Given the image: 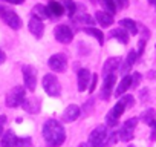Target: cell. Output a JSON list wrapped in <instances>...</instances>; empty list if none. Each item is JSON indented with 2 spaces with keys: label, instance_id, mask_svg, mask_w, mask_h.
Masks as SVG:
<instances>
[{
  "label": "cell",
  "instance_id": "obj_17",
  "mask_svg": "<svg viewBox=\"0 0 156 147\" xmlns=\"http://www.w3.org/2000/svg\"><path fill=\"white\" fill-rule=\"evenodd\" d=\"M22 106H23L25 110L29 112V113H38V112H40V100H37L35 97L26 98V100L23 101Z\"/></svg>",
  "mask_w": 156,
  "mask_h": 147
},
{
  "label": "cell",
  "instance_id": "obj_8",
  "mask_svg": "<svg viewBox=\"0 0 156 147\" xmlns=\"http://www.w3.org/2000/svg\"><path fill=\"white\" fill-rule=\"evenodd\" d=\"M54 35H55L57 41H60V43H63V45L70 43L72 38H73L72 29H70L67 25H58V26L54 29Z\"/></svg>",
  "mask_w": 156,
  "mask_h": 147
},
{
  "label": "cell",
  "instance_id": "obj_7",
  "mask_svg": "<svg viewBox=\"0 0 156 147\" xmlns=\"http://www.w3.org/2000/svg\"><path fill=\"white\" fill-rule=\"evenodd\" d=\"M48 64L54 72H64L67 67V57L64 54H54L52 57H49Z\"/></svg>",
  "mask_w": 156,
  "mask_h": 147
},
{
  "label": "cell",
  "instance_id": "obj_23",
  "mask_svg": "<svg viewBox=\"0 0 156 147\" xmlns=\"http://www.w3.org/2000/svg\"><path fill=\"white\" fill-rule=\"evenodd\" d=\"M119 25H121V28L122 29H126L129 34H136L138 32V25L132 20V19H122L121 22H119Z\"/></svg>",
  "mask_w": 156,
  "mask_h": 147
},
{
  "label": "cell",
  "instance_id": "obj_24",
  "mask_svg": "<svg viewBox=\"0 0 156 147\" xmlns=\"http://www.w3.org/2000/svg\"><path fill=\"white\" fill-rule=\"evenodd\" d=\"M84 32H86V34H89V35H92V37H95V38L98 40V43H100V45H103V43H104V35H103V32H101L100 29L89 26V28H84Z\"/></svg>",
  "mask_w": 156,
  "mask_h": 147
},
{
  "label": "cell",
  "instance_id": "obj_28",
  "mask_svg": "<svg viewBox=\"0 0 156 147\" xmlns=\"http://www.w3.org/2000/svg\"><path fill=\"white\" fill-rule=\"evenodd\" d=\"M75 22H80V23H87V25H94V20L90 16L87 14H80V16H76V17H72Z\"/></svg>",
  "mask_w": 156,
  "mask_h": 147
},
{
  "label": "cell",
  "instance_id": "obj_31",
  "mask_svg": "<svg viewBox=\"0 0 156 147\" xmlns=\"http://www.w3.org/2000/svg\"><path fill=\"white\" fill-rule=\"evenodd\" d=\"M16 147H32V141H31V138H28V136H26V138H19Z\"/></svg>",
  "mask_w": 156,
  "mask_h": 147
},
{
  "label": "cell",
  "instance_id": "obj_18",
  "mask_svg": "<svg viewBox=\"0 0 156 147\" xmlns=\"http://www.w3.org/2000/svg\"><path fill=\"white\" fill-rule=\"evenodd\" d=\"M17 139V135L12 130H8L2 135V147H16Z\"/></svg>",
  "mask_w": 156,
  "mask_h": 147
},
{
  "label": "cell",
  "instance_id": "obj_6",
  "mask_svg": "<svg viewBox=\"0 0 156 147\" xmlns=\"http://www.w3.org/2000/svg\"><path fill=\"white\" fill-rule=\"evenodd\" d=\"M136 124H138V118H130V120H127V121L122 124L121 130L118 132L119 139H121V141H124V142L130 141V139L133 138V132H135Z\"/></svg>",
  "mask_w": 156,
  "mask_h": 147
},
{
  "label": "cell",
  "instance_id": "obj_22",
  "mask_svg": "<svg viewBox=\"0 0 156 147\" xmlns=\"http://www.w3.org/2000/svg\"><path fill=\"white\" fill-rule=\"evenodd\" d=\"M32 14H34V17L35 19H38V20H44V19H48L49 17V11H48V8L44 6V5H35L34 8H32Z\"/></svg>",
  "mask_w": 156,
  "mask_h": 147
},
{
  "label": "cell",
  "instance_id": "obj_10",
  "mask_svg": "<svg viewBox=\"0 0 156 147\" xmlns=\"http://www.w3.org/2000/svg\"><path fill=\"white\" fill-rule=\"evenodd\" d=\"M2 17H3L5 23H6L9 28H12V29H20V28H22V19H20L14 11H11V9H5V8H3Z\"/></svg>",
  "mask_w": 156,
  "mask_h": 147
},
{
  "label": "cell",
  "instance_id": "obj_39",
  "mask_svg": "<svg viewBox=\"0 0 156 147\" xmlns=\"http://www.w3.org/2000/svg\"><path fill=\"white\" fill-rule=\"evenodd\" d=\"M5 58H6V55H5V52L0 49V64H2L3 61H5Z\"/></svg>",
  "mask_w": 156,
  "mask_h": 147
},
{
  "label": "cell",
  "instance_id": "obj_13",
  "mask_svg": "<svg viewBox=\"0 0 156 147\" xmlns=\"http://www.w3.org/2000/svg\"><path fill=\"white\" fill-rule=\"evenodd\" d=\"M119 63H121V58H118V57H110V58L106 60V63L103 66V75H104V78L112 75V74L119 67Z\"/></svg>",
  "mask_w": 156,
  "mask_h": 147
},
{
  "label": "cell",
  "instance_id": "obj_15",
  "mask_svg": "<svg viewBox=\"0 0 156 147\" xmlns=\"http://www.w3.org/2000/svg\"><path fill=\"white\" fill-rule=\"evenodd\" d=\"M28 28H29V31H31L32 35H35L37 38H41V35H43V32H44V25H43L41 20L32 17V19L29 20V23H28Z\"/></svg>",
  "mask_w": 156,
  "mask_h": 147
},
{
  "label": "cell",
  "instance_id": "obj_2",
  "mask_svg": "<svg viewBox=\"0 0 156 147\" xmlns=\"http://www.w3.org/2000/svg\"><path fill=\"white\" fill-rule=\"evenodd\" d=\"M43 89L49 97H60L61 95L60 81L54 74H46V75L43 77Z\"/></svg>",
  "mask_w": 156,
  "mask_h": 147
},
{
  "label": "cell",
  "instance_id": "obj_29",
  "mask_svg": "<svg viewBox=\"0 0 156 147\" xmlns=\"http://www.w3.org/2000/svg\"><path fill=\"white\" fill-rule=\"evenodd\" d=\"M101 2H103L104 8H106L110 14H115V11H116V3H115V0H101Z\"/></svg>",
  "mask_w": 156,
  "mask_h": 147
},
{
  "label": "cell",
  "instance_id": "obj_19",
  "mask_svg": "<svg viewBox=\"0 0 156 147\" xmlns=\"http://www.w3.org/2000/svg\"><path fill=\"white\" fill-rule=\"evenodd\" d=\"M48 11H49V16H54V17H61L66 11H64V6L55 0H51L49 5H48Z\"/></svg>",
  "mask_w": 156,
  "mask_h": 147
},
{
  "label": "cell",
  "instance_id": "obj_34",
  "mask_svg": "<svg viewBox=\"0 0 156 147\" xmlns=\"http://www.w3.org/2000/svg\"><path fill=\"white\" fill-rule=\"evenodd\" d=\"M139 80H141V75H139L138 72H135L133 75H132V88L138 86V84H139Z\"/></svg>",
  "mask_w": 156,
  "mask_h": 147
},
{
  "label": "cell",
  "instance_id": "obj_37",
  "mask_svg": "<svg viewBox=\"0 0 156 147\" xmlns=\"http://www.w3.org/2000/svg\"><path fill=\"white\" fill-rule=\"evenodd\" d=\"M115 3H118L119 8H126L129 2H127V0H115Z\"/></svg>",
  "mask_w": 156,
  "mask_h": 147
},
{
  "label": "cell",
  "instance_id": "obj_16",
  "mask_svg": "<svg viewBox=\"0 0 156 147\" xmlns=\"http://www.w3.org/2000/svg\"><path fill=\"white\" fill-rule=\"evenodd\" d=\"M95 19H97L98 25H101L103 28H109L113 23V16L109 14V13H104V11H97L95 13Z\"/></svg>",
  "mask_w": 156,
  "mask_h": 147
},
{
  "label": "cell",
  "instance_id": "obj_12",
  "mask_svg": "<svg viewBox=\"0 0 156 147\" xmlns=\"http://www.w3.org/2000/svg\"><path fill=\"white\" fill-rule=\"evenodd\" d=\"M80 113H81L80 107H78L76 104H70V106H67L66 110L63 112L61 121H63V123H72V121H75L78 117H80Z\"/></svg>",
  "mask_w": 156,
  "mask_h": 147
},
{
  "label": "cell",
  "instance_id": "obj_14",
  "mask_svg": "<svg viewBox=\"0 0 156 147\" xmlns=\"http://www.w3.org/2000/svg\"><path fill=\"white\" fill-rule=\"evenodd\" d=\"M76 77H78V91L84 92L89 86V81H90V72L87 69H80L76 74Z\"/></svg>",
  "mask_w": 156,
  "mask_h": 147
},
{
  "label": "cell",
  "instance_id": "obj_1",
  "mask_svg": "<svg viewBox=\"0 0 156 147\" xmlns=\"http://www.w3.org/2000/svg\"><path fill=\"white\" fill-rule=\"evenodd\" d=\"M43 136L51 147H58L66 141V130L57 120H48L43 126Z\"/></svg>",
  "mask_w": 156,
  "mask_h": 147
},
{
  "label": "cell",
  "instance_id": "obj_36",
  "mask_svg": "<svg viewBox=\"0 0 156 147\" xmlns=\"http://www.w3.org/2000/svg\"><path fill=\"white\" fill-rule=\"evenodd\" d=\"M150 126H151V139L156 141V121H153Z\"/></svg>",
  "mask_w": 156,
  "mask_h": 147
},
{
  "label": "cell",
  "instance_id": "obj_45",
  "mask_svg": "<svg viewBox=\"0 0 156 147\" xmlns=\"http://www.w3.org/2000/svg\"><path fill=\"white\" fill-rule=\"evenodd\" d=\"M154 6H156V5H154Z\"/></svg>",
  "mask_w": 156,
  "mask_h": 147
},
{
  "label": "cell",
  "instance_id": "obj_42",
  "mask_svg": "<svg viewBox=\"0 0 156 147\" xmlns=\"http://www.w3.org/2000/svg\"><path fill=\"white\" fill-rule=\"evenodd\" d=\"M2 13H3V8H2V6H0V16H2Z\"/></svg>",
  "mask_w": 156,
  "mask_h": 147
},
{
  "label": "cell",
  "instance_id": "obj_9",
  "mask_svg": "<svg viewBox=\"0 0 156 147\" xmlns=\"http://www.w3.org/2000/svg\"><path fill=\"white\" fill-rule=\"evenodd\" d=\"M124 110H126V107H124V104L121 103V101H118L113 107H112V110L109 112V115L106 117V124L107 126H116L118 124V118L124 113Z\"/></svg>",
  "mask_w": 156,
  "mask_h": 147
},
{
  "label": "cell",
  "instance_id": "obj_5",
  "mask_svg": "<svg viewBox=\"0 0 156 147\" xmlns=\"http://www.w3.org/2000/svg\"><path fill=\"white\" fill-rule=\"evenodd\" d=\"M107 136V129L106 126H98L92 130V133L89 135V147H98L104 144V139Z\"/></svg>",
  "mask_w": 156,
  "mask_h": 147
},
{
  "label": "cell",
  "instance_id": "obj_30",
  "mask_svg": "<svg viewBox=\"0 0 156 147\" xmlns=\"http://www.w3.org/2000/svg\"><path fill=\"white\" fill-rule=\"evenodd\" d=\"M119 101L124 104V107L127 109V107H132L133 106V103H135V100H133V97L132 95H122V98H119Z\"/></svg>",
  "mask_w": 156,
  "mask_h": 147
},
{
  "label": "cell",
  "instance_id": "obj_43",
  "mask_svg": "<svg viewBox=\"0 0 156 147\" xmlns=\"http://www.w3.org/2000/svg\"><path fill=\"white\" fill-rule=\"evenodd\" d=\"M98 147H104V145H98Z\"/></svg>",
  "mask_w": 156,
  "mask_h": 147
},
{
  "label": "cell",
  "instance_id": "obj_33",
  "mask_svg": "<svg viewBox=\"0 0 156 147\" xmlns=\"http://www.w3.org/2000/svg\"><path fill=\"white\" fill-rule=\"evenodd\" d=\"M97 81H98V74H94L92 75V81H90V86H89V92H95L97 89Z\"/></svg>",
  "mask_w": 156,
  "mask_h": 147
},
{
  "label": "cell",
  "instance_id": "obj_20",
  "mask_svg": "<svg viewBox=\"0 0 156 147\" xmlns=\"http://www.w3.org/2000/svg\"><path fill=\"white\" fill-rule=\"evenodd\" d=\"M110 37L116 38V40H118L119 43H122V45H127V43H129V32H127L126 29H122V28L112 29V31H110Z\"/></svg>",
  "mask_w": 156,
  "mask_h": 147
},
{
  "label": "cell",
  "instance_id": "obj_11",
  "mask_svg": "<svg viewBox=\"0 0 156 147\" xmlns=\"http://www.w3.org/2000/svg\"><path fill=\"white\" fill-rule=\"evenodd\" d=\"M115 81H116V77H115V74H112V75L106 77L104 78V83H103V88H101V98L103 100H109L110 95H112V91H113V86H115Z\"/></svg>",
  "mask_w": 156,
  "mask_h": 147
},
{
  "label": "cell",
  "instance_id": "obj_38",
  "mask_svg": "<svg viewBox=\"0 0 156 147\" xmlns=\"http://www.w3.org/2000/svg\"><path fill=\"white\" fill-rule=\"evenodd\" d=\"M8 3H12V5H22L25 0H6Z\"/></svg>",
  "mask_w": 156,
  "mask_h": 147
},
{
  "label": "cell",
  "instance_id": "obj_25",
  "mask_svg": "<svg viewBox=\"0 0 156 147\" xmlns=\"http://www.w3.org/2000/svg\"><path fill=\"white\" fill-rule=\"evenodd\" d=\"M154 117H156V112H154V109H147L142 115H141V121H144L145 124H151L153 121H154Z\"/></svg>",
  "mask_w": 156,
  "mask_h": 147
},
{
  "label": "cell",
  "instance_id": "obj_3",
  "mask_svg": "<svg viewBox=\"0 0 156 147\" xmlns=\"http://www.w3.org/2000/svg\"><path fill=\"white\" fill-rule=\"evenodd\" d=\"M25 100H26V97H25V88L23 86H16L6 95V106L8 107H19V106L23 104Z\"/></svg>",
  "mask_w": 156,
  "mask_h": 147
},
{
  "label": "cell",
  "instance_id": "obj_35",
  "mask_svg": "<svg viewBox=\"0 0 156 147\" xmlns=\"http://www.w3.org/2000/svg\"><path fill=\"white\" fill-rule=\"evenodd\" d=\"M5 123H6V117L2 115V117H0V135H3V126H5Z\"/></svg>",
  "mask_w": 156,
  "mask_h": 147
},
{
  "label": "cell",
  "instance_id": "obj_26",
  "mask_svg": "<svg viewBox=\"0 0 156 147\" xmlns=\"http://www.w3.org/2000/svg\"><path fill=\"white\" fill-rule=\"evenodd\" d=\"M119 139V136H118V133L116 132H110V133H107V136H106V139H104V147H110V145H113L116 141Z\"/></svg>",
  "mask_w": 156,
  "mask_h": 147
},
{
  "label": "cell",
  "instance_id": "obj_40",
  "mask_svg": "<svg viewBox=\"0 0 156 147\" xmlns=\"http://www.w3.org/2000/svg\"><path fill=\"white\" fill-rule=\"evenodd\" d=\"M148 3L150 5H156V0H148Z\"/></svg>",
  "mask_w": 156,
  "mask_h": 147
},
{
  "label": "cell",
  "instance_id": "obj_4",
  "mask_svg": "<svg viewBox=\"0 0 156 147\" xmlns=\"http://www.w3.org/2000/svg\"><path fill=\"white\" fill-rule=\"evenodd\" d=\"M22 72H23V81H25L26 89L34 92L35 88H37V70H35V67L31 66V64H25L22 67Z\"/></svg>",
  "mask_w": 156,
  "mask_h": 147
},
{
  "label": "cell",
  "instance_id": "obj_32",
  "mask_svg": "<svg viewBox=\"0 0 156 147\" xmlns=\"http://www.w3.org/2000/svg\"><path fill=\"white\" fill-rule=\"evenodd\" d=\"M136 58H138V52L132 51V52H129V55H127V58H126V63H127L129 66H133V63L136 61Z\"/></svg>",
  "mask_w": 156,
  "mask_h": 147
},
{
  "label": "cell",
  "instance_id": "obj_27",
  "mask_svg": "<svg viewBox=\"0 0 156 147\" xmlns=\"http://www.w3.org/2000/svg\"><path fill=\"white\" fill-rule=\"evenodd\" d=\"M63 6L66 8V13H67V14H69L70 17H73V14H75V9H76V6H75V3L72 2V0H64Z\"/></svg>",
  "mask_w": 156,
  "mask_h": 147
},
{
  "label": "cell",
  "instance_id": "obj_44",
  "mask_svg": "<svg viewBox=\"0 0 156 147\" xmlns=\"http://www.w3.org/2000/svg\"><path fill=\"white\" fill-rule=\"evenodd\" d=\"M129 147H133V145H129Z\"/></svg>",
  "mask_w": 156,
  "mask_h": 147
},
{
  "label": "cell",
  "instance_id": "obj_41",
  "mask_svg": "<svg viewBox=\"0 0 156 147\" xmlns=\"http://www.w3.org/2000/svg\"><path fill=\"white\" fill-rule=\"evenodd\" d=\"M78 147H87V145H86V144L83 142V144H80V145H78Z\"/></svg>",
  "mask_w": 156,
  "mask_h": 147
},
{
  "label": "cell",
  "instance_id": "obj_21",
  "mask_svg": "<svg viewBox=\"0 0 156 147\" xmlns=\"http://www.w3.org/2000/svg\"><path fill=\"white\" fill-rule=\"evenodd\" d=\"M129 88H132V75H126V77H122V80H121L119 86H118V88H116V91H115V95H116L118 98H121V97H122V94H124Z\"/></svg>",
  "mask_w": 156,
  "mask_h": 147
}]
</instances>
